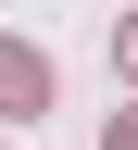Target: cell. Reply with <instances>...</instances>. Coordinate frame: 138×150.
Returning <instances> with one entry per match:
<instances>
[{"label": "cell", "mask_w": 138, "mask_h": 150, "mask_svg": "<svg viewBox=\"0 0 138 150\" xmlns=\"http://www.w3.org/2000/svg\"><path fill=\"white\" fill-rule=\"evenodd\" d=\"M0 112H50V50H25V38H0Z\"/></svg>", "instance_id": "cell-1"}, {"label": "cell", "mask_w": 138, "mask_h": 150, "mask_svg": "<svg viewBox=\"0 0 138 150\" xmlns=\"http://www.w3.org/2000/svg\"><path fill=\"white\" fill-rule=\"evenodd\" d=\"M101 150H138V112H113V138H101Z\"/></svg>", "instance_id": "cell-2"}, {"label": "cell", "mask_w": 138, "mask_h": 150, "mask_svg": "<svg viewBox=\"0 0 138 150\" xmlns=\"http://www.w3.org/2000/svg\"><path fill=\"white\" fill-rule=\"evenodd\" d=\"M113 50H126V63H138V25H126V38H113Z\"/></svg>", "instance_id": "cell-3"}]
</instances>
